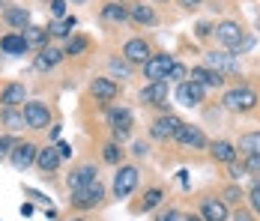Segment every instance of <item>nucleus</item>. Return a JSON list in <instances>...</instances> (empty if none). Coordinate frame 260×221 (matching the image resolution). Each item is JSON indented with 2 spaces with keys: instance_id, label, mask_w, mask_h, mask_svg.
I'll use <instances>...</instances> for the list:
<instances>
[{
  "instance_id": "11",
  "label": "nucleus",
  "mask_w": 260,
  "mask_h": 221,
  "mask_svg": "<svg viewBox=\"0 0 260 221\" xmlns=\"http://www.w3.org/2000/svg\"><path fill=\"white\" fill-rule=\"evenodd\" d=\"M204 96H207V90H204L201 84H194V81H182V84H177V102L185 105V108H198V105L204 102Z\"/></svg>"
},
{
  "instance_id": "44",
  "label": "nucleus",
  "mask_w": 260,
  "mask_h": 221,
  "mask_svg": "<svg viewBox=\"0 0 260 221\" xmlns=\"http://www.w3.org/2000/svg\"><path fill=\"white\" fill-rule=\"evenodd\" d=\"M132 152H135L138 159H141V155H147V144H144V141H138V144H135V149H132Z\"/></svg>"
},
{
  "instance_id": "35",
  "label": "nucleus",
  "mask_w": 260,
  "mask_h": 221,
  "mask_svg": "<svg viewBox=\"0 0 260 221\" xmlns=\"http://www.w3.org/2000/svg\"><path fill=\"white\" fill-rule=\"evenodd\" d=\"M242 200V188L239 185H228L224 188V203H239Z\"/></svg>"
},
{
  "instance_id": "41",
  "label": "nucleus",
  "mask_w": 260,
  "mask_h": 221,
  "mask_svg": "<svg viewBox=\"0 0 260 221\" xmlns=\"http://www.w3.org/2000/svg\"><path fill=\"white\" fill-rule=\"evenodd\" d=\"M212 30H215V27H212V24H207V21H201V24H198V30H194V33H198L201 39H207L209 33H212Z\"/></svg>"
},
{
  "instance_id": "39",
  "label": "nucleus",
  "mask_w": 260,
  "mask_h": 221,
  "mask_svg": "<svg viewBox=\"0 0 260 221\" xmlns=\"http://www.w3.org/2000/svg\"><path fill=\"white\" fill-rule=\"evenodd\" d=\"M248 200H251L254 212L260 215V182H254V185H251V192H248Z\"/></svg>"
},
{
  "instance_id": "45",
  "label": "nucleus",
  "mask_w": 260,
  "mask_h": 221,
  "mask_svg": "<svg viewBox=\"0 0 260 221\" xmlns=\"http://www.w3.org/2000/svg\"><path fill=\"white\" fill-rule=\"evenodd\" d=\"M57 152H60V159H69V155H72V147H69V144H60Z\"/></svg>"
},
{
  "instance_id": "16",
  "label": "nucleus",
  "mask_w": 260,
  "mask_h": 221,
  "mask_svg": "<svg viewBox=\"0 0 260 221\" xmlns=\"http://www.w3.org/2000/svg\"><path fill=\"white\" fill-rule=\"evenodd\" d=\"M90 93L96 96V102H114V99H117V93H120V87H117L111 78H93Z\"/></svg>"
},
{
  "instance_id": "18",
  "label": "nucleus",
  "mask_w": 260,
  "mask_h": 221,
  "mask_svg": "<svg viewBox=\"0 0 260 221\" xmlns=\"http://www.w3.org/2000/svg\"><path fill=\"white\" fill-rule=\"evenodd\" d=\"M188 81L201 84L204 90H207V87H221V84H224V78H221V75L215 72V69H209V66H194V69H191V78H188Z\"/></svg>"
},
{
  "instance_id": "48",
  "label": "nucleus",
  "mask_w": 260,
  "mask_h": 221,
  "mask_svg": "<svg viewBox=\"0 0 260 221\" xmlns=\"http://www.w3.org/2000/svg\"><path fill=\"white\" fill-rule=\"evenodd\" d=\"M182 221H204L201 215H182Z\"/></svg>"
},
{
  "instance_id": "5",
  "label": "nucleus",
  "mask_w": 260,
  "mask_h": 221,
  "mask_svg": "<svg viewBox=\"0 0 260 221\" xmlns=\"http://www.w3.org/2000/svg\"><path fill=\"white\" fill-rule=\"evenodd\" d=\"M180 125H182V120L177 117V114H161L158 120H153L150 135H153L156 141H174L177 132H180Z\"/></svg>"
},
{
  "instance_id": "14",
  "label": "nucleus",
  "mask_w": 260,
  "mask_h": 221,
  "mask_svg": "<svg viewBox=\"0 0 260 221\" xmlns=\"http://www.w3.org/2000/svg\"><path fill=\"white\" fill-rule=\"evenodd\" d=\"M150 57H153V54H150V45H147L144 39H129V42L123 45V60H126V63H141V66H144Z\"/></svg>"
},
{
  "instance_id": "34",
  "label": "nucleus",
  "mask_w": 260,
  "mask_h": 221,
  "mask_svg": "<svg viewBox=\"0 0 260 221\" xmlns=\"http://www.w3.org/2000/svg\"><path fill=\"white\" fill-rule=\"evenodd\" d=\"M108 66H111V72L120 75V78H129V75H132V66L126 63V60H117V57H114V60H111Z\"/></svg>"
},
{
  "instance_id": "7",
  "label": "nucleus",
  "mask_w": 260,
  "mask_h": 221,
  "mask_svg": "<svg viewBox=\"0 0 260 221\" xmlns=\"http://www.w3.org/2000/svg\"><path fill=\"white\" fill-rule=\"evenodd\" d=\"M138 185V168L135 165H123L117 176H114V195L117 197H129Z\"/></svg>"
},
{
  "instance_id": "6",
  "label": "nucleus",
  "mask_w": 260,
  "mask_h": 221,
  "mask_svg": "<svg viewBox=\"0 0 260 221\" xmlns=\"http://www.w3.org/2000/svg\"><path fill=\"white\" fill-rule=\"evenodd\" d=\"M21 114H24L27 129H48V123H51V111L42 102H27Z\"/></svg>"
},
{
  "instance_id": "15",
  "label": "nucleus",
  "mask_w": 260,
  "mask_h": 221,
  "mask_svg": "<svg viewBox=\"0 0 260 221\" xmlns=\"http://www.w3.org/2000/svg\"><path fill=\"white\" fill-rule=\"evenodd\" d=\"M201 218L204 221H228V203L224 200H215V197H204Z\"/></svg>"
},
{
  "instance_id": "24",
  "label": "nucleus",
  "mask_w": 260,
  "mask_h": 221,
  "mask_svg": "<svg viewBox=\"0 0 260 221\" xmlns=\"http://www.w3.org/2000/svg\"><path fill=\"white\" fill-rule=\"evenodd\" d=\"M24 42H27V48H45V42H48V30H42V27H24Z\"/></svg>"
},
{
  "instance_id": "51",
  "label": "nucleus",
  "mask_w": 260,
  "mask_h": 221,
  "mask_svg": "<svg viewBox=\"0 0 260 221\" xmlns=\"http://www.w3.org/2000/svg\"><path fill=\"white\" fill-rule=\"evenodd\" d=\"M45 3H51V0H45Z\"/></svg>"
},
{
  "instance_id": "17",
  "label": "nucleus",
  "mask_w": 260,
  "mask_h": 221,
  "mask_svg": "<svg viewBox=\"0 0 260 221\" xmlns=\"http://www.w3.org/2000/svg\"><path fill=\"white\" fill-rule=\"evenodd\" d=\"M63 57H66V54H63L60 48H51V45H45V48H42L39 54H36L33 66H36L39 72H51V69L57 66V63H60V60H63Z\"/></svg>"
},
{
  "instance_id": "49",
  "label": "nucleus",
  "mask_w": 260,
  "mask_h": 221,
  "mask_svg": "<svg viewBox=\"0 0 260 221\" xmlns=\"http://www.w3.org/2000/svg\"><path fill=\"white\" fill-rule=\"evenodd\" d=\"M72 3H87V0H72Z\"/></svg>"
},
{
  "instance_id": "8",
  "label": "nucleus",
  "mask_w": 260,
  "mask_h": 221,
  "mask_svg": "<svg viewBox=\"0 0 260 221\" xmlns=\"http://www.w3.org/2000/svg\"><path fill=\"white\" fill-rule=\"evenodd\" d=\"M138 99H141L144 105H158V108L168 111V81H150V84L138 93Z\"/></svg>"
},
{
  "instance_id": "28",
  "label": "nucleus",
  "mask_w": 260,
  "mask_h": 221,
  "mask_svg": "<svg viewBox=\"0 0 260 221\" xmlns=\"http://www.w3.org/2000/svg\"><path fill=\"white\" fill-rule=\"evenodd\" d=\"M0 120H3V125L9 129V132H21L24 129V114H18L15 108H3V114H0Z\"/></svg>"
},
{
  "instance_id": "38",
  "label": "nucleus",
  "mask_w": 260,
  "mask_h": 221,
  "mask_svg": "<svg viewBox=\"0 0 260 221\" xmlns=\"http://www.w3.org/2000/svg\"><path fill=\"white\" fill-rule=\"evenodd\" d=\"M245 171L254 173V176H260V152H254V155L245 159Z\"/></svg>"
},
{
  "instance_id": "37",
  "label": "nucleus",
  "mask_w": 260,
  "mask_h": 221,
  "mask_svg": "<svg viewBox=\"0 0 260 221\" xmlns=\"http://www.w3.org/2000/svg\"><path fill=\"white\" fill-rule=\"evenodd\" d=\"M48 6H51V15L57 18V21H60V18H66V0H51Z\"/></svg>"
},
{
  "instance_id": "19",
  "label": "nucleus",
  "mask_w": 260,
  "mask_h": 221,
  "mask_svg": "<svg viewBox=\"0 0 260 221\" xmlns=\"http://www.w3.org/2000/svg\"><path fill=\"white\" fill-rule=\"evenodd\" d=\"M96 165H81L78 171H72L69 173V179H66V182H69V188H72V192H78V188H84V185H90V182H96Z\"/></svg>"
},
{
  "instance_id": "26",
  "label": "nucleus",
  "mask_w": 260,
  "mask_h": 221,
  "mask_svg": "<svg viewBox=\"0 0 260 221\" xmlns=\"http://www.w3.org/2000/svg\"><path fill=\"white\" fill-rule=\"evenodd\" d=\"M129 18L135 24H156V12H153V6H144V3H135L129 9Z\"/></svg>"
},
{
  "instance_id": "22",
  "label": "nucleus",
  "mask_w": 260,
  "mask_h": 221,
  "mask_svg": "<svg viewBox=\"0 0 260 221\" xmlns=\"http://www.w3.org/2000/svg\"><path fill=\"white\" fill-rule=\"evenodd\" d=\"M24 99H27L24 84H6V87H3V93H0V102H3L6 108H15V105H21Z\"/></svg>"
},
{
  "instance_id": "12",
  "label": "nucleus",
  "mask_w": 260,
  "mask_h": 221,
  "mask_svg": "<svg viewBox=\"0 0 260 221\" xmlns=\"http://www.w3.org/2000/svg\"><path fill=\"white\" fill-rule=\"evenodd\" d=\"M36 152H39V147L30 144V141L15 144V147H12V168H15V171H27L30 165H36Z\"/></svg>"
},
{
  "instance_id": "36",
  "label": "nucleus",
  "mask_w": 260,
  "mask_h": 221,
  "mask_svg": "<svg viewBox=\"0 0 260 221\" xmlns=\"http://www.w3.org/2000/svg\"><path fill=\"white\" fill-rule=\"evenodd\" d=\"M185 75H188V69H185L182 63H174V69H171V75H168V81H177V84H182V81H185Z\"/></svg>"
},
{
  "instance_id": "13",
  "label": "nucleus",
  "mask_w": 260,
  "mask_h": 221,
  "mask_svg": "<svg viewBox=\"0 0 260 221\" xmlns=\"http://www.w3.org/2000/svg\"><path fill=\"white\" fill-rule=\"evenodd\" d=\"M174 141H180L185 149H204V147H207L204 132H201L198 125H188V123L180 125V132H177V138H174Z\"/></svg>"
},
{
  "instance_id": "9",
  "label": "nucleus",
  "mask_w": 260,
  "mask_h": 221,
  "mask_svg": "<svg viewBox=\"0 0 260 221\" xmlns=\"http://www.w3.org/2000/svg\"><path fill=\"white\" fill-rule=\"evenodd\" d=\"M215 39H218L224 48L236 51L239 48V42L245 39V33H242V27L236 24V21H221V24L215 27Z\"/></svg>"
},
{
  "instance_id": "20",
  "label": "nucleus",
  "mask_w": 260,
  "mask_h": 221,
  "mask_svg": "<svg viewBox=\"0 0 260 221\" xmlns=\"http://www.w3.org/2000/svg\"><path fill=\"white\" fill-rule=\"evenodd\" d=\"M60 152H57V147H45V149H39L36 152V165H39V171L45 173V176H51L57 168H60Z\"/></svg>"
},
{
  "instance_id": "3",
  "label": "nucleus",
  "mask_w": 260,
  "mask_h": 221,
  "mask_svg": "<svg viewBox=\"0 0 260 221\" xmlns=\"http://www.w3.org/2000/svg\"><path fill=\"white\" fill-rule=\"evenodd\" d=\"M207 66L209 69H215L221 78H234V75H239V63H236L234 54H228V51H209L207 54Z\"/></svg>"
},
{
  "instance_id": "27",
  "label": "nucleus",
  "mask_w": 260,
  "mask_h": 221,
  "mask_svg": "<svg viewBox=\"0 0 260 221\" xmlns=\"http://www.w3.org/2000/svg\"><path fill=\"white\" fill-rule=\"evenodd\" d=\"M102 18L105 21H111V24H123V21L129 18V9L120 6V3H105L102 6Z\"/></svg>"
},
{
  "instance_id": "42",
  "label": "nucleus",
  "mask_w": 260,
  "mask_h": 221,
  "mask_svg": "<svg viewBox=\"0 0 260 221\" xmlns=\"http://www.w3.org/2000/svg\"><path fill=\"white\" fill-rule=\"evenodd\" d=\"M234 221H254V215H251L248 209H236V212H234Z\"/></svg>"
},
{
  "instance_id": "47",
  "label": "nucleus",
  "mask_w": 260,
  "mask_h": 221,
  "mask_svg": "<svg viewBox=\"0 0 260 221\" xmlns=\"http://www.w3.org/2000/svg\"><path fill=\"white\" fill-rule=\"evenodd\" d=\"M180 6H185V9H194V6H201V0H180Z\"/></svg>"
},
{
  "instance_id": "25",
  "label": "nucleus",
  "mask_w": 260,
  "mask_h": 221,
  "mask_svg": "<svg viewBox=\"0 0 260 221\" xmlns=\"http://www.w3.org/2000/svg\"><path fill=\"white\" fill-rule=\"evenodd\" d=\"M0 48L6 51V54H27V51H30L21 33H9V36H3V39H0Z\"/></svg>"
},
{
  "instance_id": "30",
  "label": "nucleus",
  "mask_w": 260,
  "mask_h": 221,
  "mask_svg": "<svg viewBox=\"0 0 260 221\" xmlns=\"http://www.w3.org/2000/svg\"><path fill=\"white\" fill-rule=\"evenodd\" d=\"M75 24H78V21H75V15H66V18H60V21H51L48 33H51V36H69Z\"/></svg>"
},
{
  "instance_id": "50",
  "label": "nucleus",
  "mask_w": 260,
  "mask_h": 221,
  "mask_svg": "<svg viewBox=\"0 0 260 221\" xmlns=\"http://www.w3.org/2000/svg\"><path fill=\"white\" fill-rule=\"evenodd\" d=\"M75 221H84V218H75Z\"/></svg>"
},
{
  "instance_id": "21",
  "label": "nucleus",
  "mask_w": 260,
  "mask_h": 221,
  "mask_svg": "<svg viewBox=\"0 0 260 221\" xmlns=\"http://www.w3.org/2000/svg\"><path fill=\"white\" fill-rule=\"evenodd\" d=\"M209 152H212V159L221 162V165H234L236 155H239V149H236L231 141H215V144L209 147Z\"/></svg>"
},
{
  "instance_id": "23",
  "label": "nucleus",
  "mask_w": 260,
  "mask_h": 221,
  "mask_svg": "<svg viewBox=\"0 0 260 221\" xmlns=\"http://www.w3.org/2000/svg\"><path fill=\"white\" fill-rule=\"evenodd\" d=\"M3 18H6V24L15 27V30H24V27H30V12H27L24 6H9V9L3 12Z\"/></svg>"
},
{
  "instance_id": "10",
  "label": "nucleus",
  "mask_w": 260,
  "mask_h": 221,
  "mask_svg": "<svg viewBox=\"0 0 260 221\" xmlns=\"http://www.w3.org/2000/svg\"><path fill=\"white\" fill-rule=\"evenodd\" d=\"M108 123L114 129V141H126L132 129V111L129 108H111L108 111Z\"/></svg>"
},
{
  "instance_id": "32",
  "label": "nucleus",
  "mask_w": 260,
  "mask_h": 221,
  "mask_svg": "<svg viewBox=\"0 0 260 221\" xmlns=\"http://www.w3.org/2000/svg\"><path fill=\"white\" fill-rule=\"evenodd\" d=\"M161 200H165V192H161V188H150V192L144 195V203H141V209H144V212H150V209H156Z\"/></svg>"
},
{
  "instance_id": "31",
  "label": "nucleus",
  "mask_w": 260,
  "mask_h": 221,
  "mask_svg": "<svg viewBox=\"0 0 260 221\" xmlns=\"http://www.w3.org/2000/svg\"><path fill=\"white\" fill-rule=\"evenodd\" d=\"M87 45H90V42H87L84 36H69V42H66V51H63V54H66V57H78V54L87 51Z\"/></svg>"
},
{
  "instance_id": "46",
  "label": "nucleus",
  "mask_w": 260,
  "mask_h": 221,
  "mask_svg": "<svg viewBox=\"0 0 260 221\" xmlns=\"http://www.w3.org/2000/svg\"><path fill=\"white\" fill-rule=\"evenodd\" d=\"M242 171H245V168H236V162H234V165H231V171H228V173H231L234 179H239V176H242Z\"/></svg>"
},
{
  "instance_id": "33",
  "label": "nucleus",
  "mask_w": 260,
  "mask_h": 221,
  "mask_svg": "<svg viewBox=\"0 0 260 221\" xmlns=\"http://www.w3.org/2000/svg\"><path fill=\"white\" fill-rule=\"evenodd\" d=\"M102 159L108 162V165H120V159H123V149H120V144H117V141L105 144V149H102Z\"/></svg>"
},
{
  "instance_id": "1",
  "label": "nucleus",
  "mask_w": 260,
  "mask_h": 221,
  "mask_svg": "<svg viewBox=\"0 0 260 221\" xmlns=\"http://www.w3.org/2000/svg\"><path fill=\"white\" fill-rule=\"evenodd\" d=\"M257 93L251 90V87H234V90H228L224 99H221V105L228 108V111H234V114H245V111H254L257 108Z\"/></svg>"
},
{
  "instance_id": "4",
  "label": "nucleus",
  "mask_w": 260,
  "mask_h": 221,
  "mask_svg": "<svg viewBox=\"0 0 260 221\" xmlns=\"http://www.w3.org/2000/svg\"><path fill=\"white\" fill-rule=\"evenodd\" d=\"M174 63H177V60H174L171 54H153V57L144 63V75H147L150 81H168Z\"/></svg>"
},
{
  "instance_id": "2",
  "label": "nucleus",
  "mask_w": 260,
  "mask_h": 221,
  "mask_svg": "<svg viewBox=\"0 0 260 221\" xmlns=\"http://www.w3.org/2000/svg\"><path fill=\"white\" fill-rule=\"evenodd\" d=\"M105 197V188L102 182L96 179V182H90V185H84V188H78V192H72V206H78V209H93V206H99Z\"/></svg>"
},
{
  "instance_id": "43",
  "label": "nucleus",
  "mask_w": 260,
  "mask_h": 221,
  "mask_svg": "<svg viewBox=\"0 0 260 221\" xmlns=\"http://www.w3.org/2000/svg\"><path fill=\"white\" fill-rule=\"evenodd\" d=\"M9 147H12V141H9V138H0V159L9 152Z\"/></svg>"
},
{
  "instance_id": "40",
  "label": "nucleus",
  "mask_w": 260,
  "mask_h": 221,
  "mask_svg": "<svg viewBox=\"0 0 260 221\" xmlns=\"http://www.w3.org/2000/svg\"><path fill=\"white\" fill-rule=\"evenodd\" d=\"M156 221H182V215L177 212V209H165V212H158Z\"/></svg>"
},
{
  "instance_id": "29",
  "label": "nucleus",
  "mask_w": 260,
  "mask_h": 221,
  "mask_svg": "<svg viewBox=\"0 0 260 221\" xmlns=\"http://www.w3.org/2000/svg\"><path fill=\"white\" fill-rule=\"evenodd\" d=\"M245 155H254V152H260V132H245L242 138H239V147Z\"/></svg>"
}]
</instances>
